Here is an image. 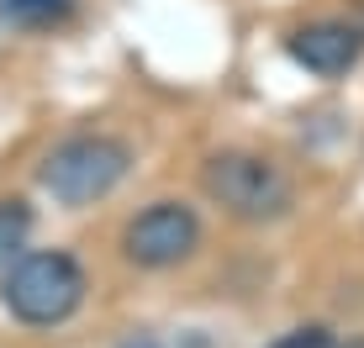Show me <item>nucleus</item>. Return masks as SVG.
<instances>
[{
    "instance_id": "f257e3e1",
    "label": "nucleus",
    "mask_w": 364,
    "mask_h": 348,
    "mask_svg": "<svg viewBox=\"0 0 364 348\" xmlns=\"http://www.w3.org/2000/svg\"><path fill=\"white\" fill-rule=\"evenodd\" d=\"M200 190L211 206H222L232 222L248 227H269V222L291 217L296 185L274 158L254 153V148H222L200 164Z\"/></svg>"
},
{
    "instance_id": "f03ea898",
    "label": "nucleus",
    "mask_w": 364,
    "mask_h": 348,
    "mask_svg": "<svg viewBox=\"0 0 364 348\" xmlns=\"http://www.w3.org/2000/svg\"><path fill=\"white\" fill-rule=\"evenodd\" d=\"M85 280L80 259L64 254V248H37V254H21L16 264L0 280V301L6 312L21 322V327H58L85 306Z\"/></svg>"
},
{
    "instance_id": "7ed1b4c3",
    "label": "nucleus",
    "mask_w": 364,
    "mask_h": 348,
    "mask_svg": "<svg viewBox=\"0 0 364 348\" xmlns=\"http://www.w3.org/2000/svg\"><path fill=\"white\" fill-rule=\"evenodd\" d=\"M127 169H132V143L111 138V132H74V138L53 143V153L37 169V185L58 206L80 211V206L106 201L127 180Z\"/></svg>"
},
{
    "instance_id": "20e7f679",
    "label": "nucleus",
    "mask_w": 364,
    "mask_h": 348,
    "mask_svg": "<svg viewBox=\"0 0 364 348\" xmlns=\"http://www.w3.org/2000/svg\"><path fill=\"white\" fill-rule=\"evenodd\" d=\"M200 248V217L185 201H154L122 227V259L137 269H174Z\"/></svg>"
},
{
    "instance_id": "39448f33",
    "label": "nucleus",
    "mask_w": 364,
    "mask_h": 348,
    "mask_svg": "<svg viewBox=\"0 0 364 348\" xmlns=\"http://www.w3.org/2000/svg\"><path fill=\"white\" fill-rule=\"evenodd\" d=\"M285 53H291V64H301L306 74H317V80H338V74H348L359 64L364 27L359 21H338V16L306 21V27H296L285 37Z\"/></svg>"
},
{
    "instance_id": "423d86ee",
    "label": "nucleus",
    "mask_w": 364,
    "mask_h": 348,
    "mask_svg": "<svg viewBox=\"0 0 364 348\" xmlns=\"http://www.w3.org/2000/svg\"><path fill=\"white\" fill-rule=\"evenodd\" d=\"M74 16V0H0V21L16 32H53Z\"/></svg>"
},
{
    "instance_id": "0eeeda50",
    "label": "nucleus",
    "mask_w": 364,
    "mask_h": 348,
    "mask_svg": "<svg viewBox=\"0 0 364 348\" xmlns=\"http://www.w3.org/2000/svg\"><path fill=\"white\" fill-rule=\"evenodd\" d=\"M27 232H32V206L27 201H0V269H11L27 248Z\"/></svg>"
},
{
    "instance_id": "6e6552de",
    "label": "nucleus",
    "mask_w": 364,
    "mask_h": 348,
    "mask_svg": "<svg viewBox=\"0 0 364 348\" xmlns=\"http://www.w3.org/2000/svg\"><path fill=\"white\" fill-rule=\"evenodd\" d=\"M269 348H338V343H333V327H322V322H306V327H291L285 338H274Z\"/></svg>"
},
{
    "instance_id": "1a4fd4ad",
    "label": "nucleus",
    "mask_w": 364,
    "mask_h": 348,
    "mask_svg": "<svg viewBox=\"0 0 364 348\" xmlns=\"http://www.w3.org/2000/svg\"><path fill=\"white\" fill-rule=\"evenodd\" d=\"M122 348H159L154 338H148V332H137V338H127V343H122Z\"/></svg>"
},
{
    "instance_id": "9d476101",
    "label": "nucleus",
    "mask_w": 364,
    "mask_h": 348,
    "mask_svg": "<svg viewBox=\"0 0 364 348\" xmlns=\"http://www.w3.org/2000/svg\"><path fill=\"white\" fill-rule=\"evenodd\" d=\"M343 348H364V338H354V343H343Z\"/></svg>"
}]
</instances>
